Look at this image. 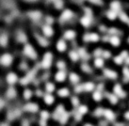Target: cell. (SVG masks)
<instances>
[{
  "label": "cell",
  "instance_id": "cell-48",
  "mask_svg": "<svg viewBox=\"0 0 129 126\" xmlns=\"http://www.w3.org/2000/svg\"><path fill=\"white\" fill-rule=\"evenodd\" d=\"M124 61H125L126 64L129 65V56H128V57H127V58H125V59H124Z\"/></svg>",
  "mask_w": 129,
  "mask_h": 126
},
{
  "label": "cell",
  "instance_id": "cell-36",
  "mask_svg": "<svg viewBox=\"0 0 129 126\" xmlns=\"http://www.w3.org/2000/svg\"><path fill=\"white\" fill-rule=\"evenodd\" d=\"M81 69H82L83 72H91V68H90V66L89 64H87V63H83L81 65Z\"/></svg>",
  "mask_w": 129,
  "mask_h": 126
},
{
  "label": "cell",
  "instance_id": "cell-18",
  "mask_svg": "<svg viewBox=\"0 0 129 126\" xmlns=\"http://www.w3.org/2000/svg\"><path fill=\"white\" fill-rule=\"evenodd\" d=\"M80 24H81L84 27H89V26L91 25V16L84 15L82 18H80Z\"/></svg>",
  "mask_w": 129,
  "mask_h": 126
},
{
  "label": "cell",
  "instance_id": "cell-8",
  "mask_svg": "<svg viewBox=\"0 0 129 126\" xmlns=\"http://www.w3.org/2000/svg\"><path fill=\"white\" fill-rule=\"evenodd\" d=\"M6 81H7V83L9 85L12 86V85H14V84L18 82V76L16 75V73H14V72H9L7 76H6Z\"/></svg>",
  "mask_w": 129,
  "mask_h": 126
},
{
  "label": "cell",
  "instance_id": "cell-50",
  "mask_svg": "<svg viewBox=\"0 0 129 126\" xmlns=\"http://www.w3.org/2000/svg\"><path fill=\"white\" fill-rule=\"evenodd\" d=\"M25 1H27V2H35L37 0H25Z\"/></svg>",
  "mask_w": 129,
  "mask_h": 126
},
{
  "label": "cell",
  "instance_id": "cell-11",
  "mask_svg": "<svg viewBox=\"0 0 129 126\" xmlns=\"http://www.w3.org/2000/svg\"><path fill=\"white\" fill-rule=\"evenodd\" d=\"M35 39L37 40V41L39 43V44L43 47H46L49 45V41L47 40V39L44 36H41L39 34L35 33Z\"/></svg>",
  "mask_w": 129,
  "mask_h": 126
},
{
  "label": "cell",
  "instance_id": "cell-45",
  "mask_svg": "<svg viewBox=\"0 0 129 126\" xmlns=\"http://www.w3.org/2000/svg\"><path fill=\"white\" fill-rule=\"evenodd\" d=\"M123 72H124L123 74H124V75H125L126 77L129 79V69L128 68H124V69H123Z\"/></svg>",
  "mask_w": 129,
  "mask_h": 126
},
{
  "label": "cell",
  "instance_id": "cell-32",
  "mask_svg": "<svg viewBox=\"0 0 129 126\" xmlns=\"http://www.w3.org/2000/svg\"><path fill=\"white\" fill-rule=\"evenodd\" d=\"M32 95H33V92L29 90V89H25V90H24V92H23V97H24V99H25V100H29L30 98L32 97Z\"/></svg>",
  "mask_w": 129,
  "mask_h": 126
},
{
  "label": "cell",
  "instance_id": "cell-27",
  "mask_svg": "<svg viewBox=\"0 0 129 126\" xmlns=\"http://www.w3.org/2000/svg\"><path fill=\"white\" fill-rule=\"evenodd\" d=\"M69 58L72 59L74 62H76L79 60V55H78V52L77 50H72L70 51V53H69Z\"/></svg>",
  "mask_w": 129,
  "mask_h": 126
},
{
  "label": "cell",
  "instance_id": "cell-22",
  "mask_svg": "<svg viewBox=\"0 0 129 126\" xmlns=\"http://www.w3.org/2000/svg\"><path fill=\"white\" fill-rule=\"evenodd\" d=\"M57 95L60 98H66L70 95V90L67 88H62L57 90Z\"/></svg>",
  "mask_w": 129,
  "mask_h": 126
},
{
  "label": "cell",
  "instance_id": "cell-35",
  "mask_svg": "<svg viewBox=\"0 0 129 126\" xmlns=\"http://www.w3.org/2000/svg\"><path fill=\"white\" fill-rule=\"evenodd\" d=\"M63 5H64V2H63L62 0H57V1L54 2L55 8L57 9V10H61V9L63 8Z\"/></svg>",
  "mask_w": 129,
  "mask_h": 126
},
{
  "label": "cell",
  "instance_id": "cell-53",
  "mask_svg": "<svg viewBox=\"0 0 129 126\" xmlns=\"http://www.w3.org/2000/svg\"><path fill=\"white\" fill-rule=\"evenodd\" d=\"M80 1H83V0H80Z\"/></svg>",
  "mask_w": 129,
  "mask_h": 126
},
{
  "label": "cell",
  "instance_id": "cell-28",
  "mask_svg": "<svg viewBox=\"0 0 129 126\" xmlns=\"http://www.w3.org/2000/svg\"><path fill=\"white\" fill-rule=\"evenodd\" d=\"M93 63H94V66L96 67V68H103L105 65V60L103 58H95V59H94V61H93Z\"/></svg>",
  "mask_w": 129,
  "mask_h": 126
},
{
  "label": "cell",
  "instance_id": "cell-23",
  "mask_svg": "<svg viewBox=\"0 0 129 126\" xmlns=\"http://www.w3.org/2000/svg\"><path fill=\"white\" fill-rule=\"evenodd\" d=\"M107 17H108V19H109L110 21H113V20H115V19H117L118 18V15H119V13L118 12H116V11H112V10H108L107 12Z\"/></svg>",
  "mask_w": 129,
  "mask_h": 126
},
{
  "label": "cell",
  "instance_id": "cell-1",
  "mask_svg": "<svg viewBox=\"0 0 129 126\" xmlns=\"http://www.w3.org/2000/svg\"><path fill=\"white\" fill-rule=\"evenodd\" d=\"M23 53H24L25 57H27L30 59H36L38 58V55H37V52L35 51L34 47L31 44H29V43H25V44Z\"/></svg>",
  "mask_w": 129,
  "mask_h": 126
},
{
  "label": "cell",
  "instance_id": "cell-9",
  "mask_svg": "<svg viewBox=\"0 0 129 126\" xmlns=\"http://www.w3.org/2000/svg\"><path fill=\"white\" fill-rule=\"evenodd\" d=\"M109 8H110V10H112V11H114L119 13L120 11H122V3L119 0H113L109 4Z\"/></svg>",
  "mask_w": 129,
  "mask_h": 126
},
{
  "label": "cell",
  "instance_id": "cell-54",
  "mask_svg": "<svg viewBox=\"0 0 129 126\" xmlns=\"http://www.w3.org/2000/svg\"><path fill=\"white\" fill-rule=\"evenodd\" d=\"M128 24H129V22H128Z\"/></svg>",
  "mask_w": 129,
  "mask_h": 126
},
{
  "label": "cell",
  "instance_id": "cell-2",
  "mask_svg": "<svg viewBox=\"0 0 129 126\" xmlns=\"http://www.w3.org/2000/svg\"><path fill=\"white\" fill-rule=\"evenodd\" d=\"M53 62V55L50 52H46L43 55V60L41 62V67L43 69H49Z\"/></svg>",
  "mask_w": 129,
  "mask_h": 126
},
{
  "label": "cell",
  "instance_id": "cell-3",
  "mask_svg": "<svg viewBox=\"0 0 129 126\" xmlns=\"http://www.w3.org/2000/svg\"><path fill=\"white\" fill-rule=\"evenodd\" d=\"M13 61V57L9 53H5L0 57V64L4 67H9Z\"/></svg>",
  "mask_w": 129,
  "mask_h": 126
},
{
  "label": "cell",
  "instance_id": "cell-33",
  "mask_svg": "<svg viewBox=\"0 0 129 126\" xmlns=\"http://www.w3.org/2000/svg\"><path fill=\"white\" fill-rule=\"evenodd\" d=\"M118 17L122 20V22H124V23H128V22H129L128 15L126 14L125 12H123V11H120V12H119Z\"/></svg>",
  "mask_w": 129,
  "mask_h": 126
},
{
  "label": "cell",
  "instance_id": "cell-44",
  "mask_svg": "<svg viewBox=\"0 0 129 126\" xmlns=\"http://www.w3.org/2000/svg\"><path fill=\"white\" fill-rule=\"evenodd\" d=\"M87 111H88V108H87V106H84V105L80 106V107H79V109H78V112H79V113H81V114L87 113Z\"/></svg>",
  "mask_w": 129,
  "mask_h": 126
},
{
  "label": "cell",
  "instance_id": "cell-25",
  "mask_svg": "<svg viewBox=\"0 0 129 126\" xmlns=\"http://www.w3.org/2000/svg\"><path fill=\"white\" fill-rule=\"evenodd\" d=\"M8 40H9V37L6 33H2L0 35V46L6 47L8 45Z\"/></svg>",
  "mask_w": 129,
  "mask_h": 126
},
{
  "label": "cell",
  "instance_id": "cell-6",
  "mask_svg": "<svg viewBox=\"0 0 129 126\" xmlns=\"http://www.w3.org/2000/svg\"><path fill=\"white\" fill-rule=\"evenodd\" d=\"M36 74V70H33V71H30V72L25 76V77H23L21 80H20V84L21 85H27V84L30 82V81H32L33 78H34V76Z\"/></svg>",
  "mask_w": 129,
  "mask_h": 126
},
{
  "label": "cell",
  "instance_id": "cell-5",
  "mask_svg": "<svg viewBox=\"0 0 129 126\" xmlns=\"http://www.w3.org/2000/svg\"><path fill=\"white\" fill-rule=\"evenodd\" d=\"M83 40L88 43H97L100 40V36L97 33H88L84 35Z\"/></svg>",
  "mask_w": 129,
  "mask_h": 126
},
{
  "label": "cell",
  "instance_id": "cell-42",
  "mask_svg": "<svg viewBox=\"0 0 129 126\" xmlns=\"http://www.w3.org/2000/svg\"><path fill=\"white\" fill-rule=\"evenodd\" d=\"M83 85H76V86L75 87V92H77V93H79V92H81V91H83Z\"/></svg>",
  "mask_w": 129,
  "mask_h": 126
},
{
  "label": "cell",
  "instance_id": "cell-31",
  "mask_svg": "<svg viewBox=\"0 0 129 126\" xmlns=\"http://www.w3.org/2000/svg\"><path fill=\"white\" fill-rule=\"evenodd\" d=\"M19 115H20L19 110H17V109H14V110H11V111L9 112L8 117H9V119H16Z\"/></svg>",
  "mask_w": 129,
  "mask_h": 126
},
{
  "label": "cell",
  "instance_id": "cell-52",
  "mask_svg": "<svg viewBox=\"0 0 129 126\" xmlns=\"http://www.w3.org/2000/svg\"><path fill=\"white\" fill-rule=\"evenodd\" d=\"M128 43H129V38H128Z\"/></svg>",
  "mask_w": 129,
  "mask_h": 126
},
{
  "label": "cell",
  "instance_id": "cell-20",
  "mask_svg": "<svg viewBox=\"0 0 129 126\" xmlns=\"http://www.w3.org/2000/svg\"><path fill=\"white\" fill-rule=\"evenodd\" d=\"M43 101L47 105H51L54 104L55 98L51 93H46L45 95H43Z\"/></svg>",
  "mask_w": 129,
  "mask_h": 126
},
{
  "label": "cell",
  "instance_id": "cell-16",
  "mask_svg": "<svg viewBox=\"0 0 129 126\" xmlns=\"http://www.w3.org/2000/svg\"><path fill=\"white\" fill-rule=\"evenodd\" d=\"M63 37H64L65 40H72L74 39H75V37H76V32H75V30H73V29H68V30H66L63 34Z\"/></svg>",
  "mask_w": 129,
  "mask_h": 126
},
{
  "label": "cell",
  "instance_id": "cell-12",
  "mask_svg": "<svg viewBox=\"0 0 129 126\" xmlns=\"http://www.w3.org/2000/svg\"><path fill=\"white\" fill-rule=\"evenodd\" d=\"M24 110H25L26 112H30V113H36L39 110V106L34 103H28L24 106Z\"/></svg>",
  "mask_w": 129,
  "mask_h": 126
},
{
  "label": "cell",
  "instance_id": "cell-4",
  "mask_svg": "<svg viewBox=\"0 0 129 126\" xmlns=\"http://www.w3.org/2000/svg\"><path fill=\"white\" fill-rule=\"evenodd\" d=\"M74 16H75V14L71 10H65L61 13L60 17H59V21H60V23H66V22L72 20L74 18Z\"/></svg>",
  "mask_w": 129,
  "mask_h": 126
},
{
  "label": "cell",
  "instance_id": "cell-46",
  "mask_svg": "<svg viewBox=\"0 0 129 126\" xmlns=\"http://www.w3.org/2000/svg\"><path fill=\"white\" fill-rule=\"evenodd\" d=\"M4 106H5V101L2 100V99H0V110H1Z\"/></svg>",
  "mask_w": 129,
  "mask_h": 126
},
{
  "label": "cell",
  "instance_id": "cell-38",
  "mask_svg": "<svg viewBox=\"0 0 129 126\" xmlns=\"http://www.w3.org/2000/svg\"><path fill=\"white\" fill-rule=\"evenodd\" d=\"M92 98L95 101H100L101 99H102V94H101L100 91H95V92L93 93Z\"/></svg>",
  "mask_w": 129,
  "mask_h": 126
},
{
  "label": "cell",
  "instance_id": "cell-21",
  "mask_svg": "<svg viewBox=\"0 0 129 126\" xmlns=\"http://www.w3.org/2000/svg\"><path fill=\"white\" fill-rule=\"evenodd\" d=\"M16 39L18 40L19 43H25L27 40V37L25 35V32H23V31H18L17 34H16Z\"/></svg>",
  "mask_w": 129,
  "mask_h": 126
},
{
  "label": "cell",
  "instance_id": "cell-37",
  "mask_svg": "<svg viewBox=\"0 0 129 126\" xmlns=\"http://www.w3.org/2000/svg\"><path fill=\"white\" fill-rule=\"evenodd\" d=\"M56 65H57V68L58 70H65V68H66V63L62 60H58Z\"/></svg>",
  "mask_w": 129,
  "mask_h": 126
},
{
  "label": "cell",
  "instance_id": "cell-41",
  "mask_svg": "<svg viewBox=\"0 0 129 126\" xmlns=\"http://www.w3.org/2000/svg\"><path fill=\"white\" fill-rule=\"evenodd\" d=\"M48 117H49V114H48L46 111H43L41 113V118H42V119H43V120H46V119H48Z\"/></svg>",
  "mask_w": 129,
  "mask_h": 126
},
{
  "label": "cell",
  "instance_id": "cell-13",
  "mask_svg": "<svg viewBox=\"0 0 129 126\" xmlns=\"http://www.w3.org/2000/svg\"><path fill=\"white\" fill-rule=\"evenodd\" d=\"M27 16H28L32 21L37 22L42 18V12H41V11H29L28 13H27Z\"/></svg>",
  "mask_w": 129,
  "mask_h": 126
},
{
  "label": "cell",
  "instance_id": "cell-7",
  "mask_svg": "<svg viewBox=\"0 0 129 126\" xmlns=\"http://www.w3.org/2000/svg\"><path fill=\"white\" fill-rule=\"evenodd\" d=\"M42 31H43V36L45 38H50L54 34V30L52 28V26L49 25H46V24L42 26Z\"/></svg>",
  "mask_w": 129,
  "mask_h": 126
},
{
  "label": "cell",
  "instance_id": "cell-47",
  "mask_svg": "<svg viewBox=\"0 0 129 126\" xmlns=\"http://www.w3.org/2000/svg\"><path fill=\"white\" fill-rule=\"evenodd\" d=\"M26 66H27L26 63H24V62H23V63L20 64V69H21V70H23V69H26Z\"/></svg>",
  "mask_w": 129,
  "mask_h": 126
},
{
  "label": "cell",
  "instance_id": "cell-51",
  "mask_svg": "<svg viewBox=\"0 0 129 126\" xmlns=\"http://www.w3.org/2000/svg\"><path fill=\"white\" fill-rule=\"evenodd\" d=\"M0 126H9V125L6 124V123H2V124H0Z\"/></svg>",
  "mask_w": 129,
  "mask_h": 126
},
{
  "label": "cell",
  "instance_id": "cell-29",
  "mask_svg": "<svg viewBox=\"0 0 129 126\" xmlns=\"http://www.w3.org/2000/svg\"><path fill=\"white\" fill-rule=\"evenodd\" d=\"M56 90V86L54 83L52 82H47L45 84V90L47 91V93H52L54 90Z\"/></svg>",
  "mask_w": 129,
  "mask_h": 126
},
{
  "label": "cell",
  "instance_id": "cell-49",
  "mask_svg": "<svg viewBox=\"0 0 129 126\" xmlns=\"http://www.w3.org/2000/svg\"><path fill=\"white\" fill-rule=\"evenodd\" d=\"M37 95H42V96H43V92H42L41 90H38V91H37Z\"/></svg>",
  "mask_w": 129,
  "mask_h": 126
},
{
  "label": "cell",
  "instance_id": "cell-39",
  "mask_svg": "<svg viewBox=\"0 0 129 126\" xmlns=\"http://www.w3.org/2000/svg\"><path fill=\"white\" fill-rule=\"evenodd\" d=\"M111 57V54L110 52L108 50L106 51H103V54H102V58H109Z\"/></svg>",
  "mask_w": 129,
  "mask_h": 126
},
{
  "label": "cell",
  "instance_id": "cell-26",
  "mask_svg": "<svg viewBox=\"0 0 129 126\" xmlns=\"http://www.w3.org/2000/svg\"><path fill=\"white\" fill-rule=\"evenodd\" d=\"M69 80L71 81V83L72 84H78L79 80H80V77L77 75V73H75V72H71L70 73V75H69Z\"/></svg>",
  "mask_w": 129,
  "mask_h": 126
},
{
  "label": "cell",
  "instance_id": "cell-14",
  "mask_svg": "<svg viewBox=\"0 0 129 126\" xmlns=\"http://www.w3.org/2000/svg\"><path fill=\"white\" fill-rule=\"evenodd\" d=\"M16 95H17V92H16V90H15L14 88H9L7 90H6V93H5V96L7 99L9 100H12V99H14L16 97Z\"/></svg>",
  "mask_w": 129,
  "mask_h": 126
},
{
  "label": "cell",
  "instance_id": "cell-34",
  "mask_svg": "<svg viewBox=\"0 0 129 126\" xmlns=\"http://www.w3.org/2000/svg\"><path fill=\"white\" fill-rule=\"evenodd\" d=\"M113 60H114V62L116 63V64L121 65V64H122V63H123V61H124V58H122V56L120 55V56L114 57V58H113Z\"/></svg>",
  "mask_w": 129,
  "mask_h": 126
},
{
  "label": "cell",
  "instance_id": "cell-24",
  "mask_svg": "<svg viewBox=\"0 0 129 126\" xmlns=\"http://www.w3.org/2000/svg\"><path fill=\"white\" fill-rule=\"evenodd\" d=\"M77 52H78L79 58L84 59V60L85 59H89V58H90V56H89V54H88V52H87V50L85 48H79L78 50H77Z\"/></svg>",
  "mask_w": 129,
  "mask_h": 126
},
{
  "label": "cell",
  "instance_id": "cell-17",
  "mask_svg": "<svg viewBox=\"0 0 129 126\" xmlns=\"http://www.w3.org/2000/svg\"><path fill=\"white\" fill-rule=\"evenodd\" d=\"M104 74L106 77H108L109 79H116L117 78V72L113 71V70H111V69H105L104 70Z\"/></svg>",
  "mask_w": 129,
  "mask_h": 126
},
{
  "label": "cell",
  "instance_id": "cell-19",
  "mask_svg": "<svg viewBox=\"0 0 129 126\" xmlns=\"http://www.w3.org/2000/svg\"><path fill=\"white\" fill-rule=\"evenodd\" d=\"M109 43L112 46L114 47H118L120 44H121V39L119 38L118 35H113L109 38Z\"/></svg>",
  "mask_w": 129,
  "mask_h": 126
},
{
  "label": "cell",
  "instance_id": "cell-30",
  "mask_svg": "<svg viewBox=\"0 0 129 126\" xmlns=\"http://www.w3.org/2000/svg\"><path fill=\"white\" fill-rule=\"evenodd\" d=\"M83 90L85 91H92L94 90V84L92 82H87L83 84Z\"/></svg>",
  "mask_w": 129,
  "mask_h": 126
},
{
  "label": "cell",
  "instance_id": "cell-43",
  "mask_svg": "<svg viewBox=\"0 0 129 126\" xmlns=\"http://www.w3.org/2000/svg\"><path fill=\"white\" fill-rule=\"evenodd\" d=\"M72 104L75 105V106H76V105H79V100H78V98L76 97V96H74V97H72Z\"/></svg>",
  "mask_w": 129,
  "mask_h": 126
},
{
  "label": "cell",
  "instance_id": "cell-40",
  "mask_svg": "<svg viewBox=\"0 0 129 126\" xmlns=\"http://www.w3.org/2000/svg\"><path fill=\"white\" fill-rule=\"evenodd\" d=\"M45 22H46V25H51V24H53V22H54V18L48 15V16L45 17Z\"/></svg>",
  "mask_w": 129,
  "mask_h": 126
},
{
  "label": "cell",
  "instance_id": "cell-15",
  "mask_svg": "<svg viewBox=\"0 0 129 126\" xmlns=\"http://www.w3.org/2000/svg\"><path fill=\"white\" fill-rule=\"evenodd\" d=\"M56 48H57V50L58 51L59 53H63V52H65L66 49H67V44H66V43H65V40H62V39L57 40Z\"/></svg>",
  "mask_w": 129,
  "mask_h": 126
},
{
  "label": "cell",
  "instance_id": "cell-10",
  "mask_svg": "<svg viewBox=\"0 0 129 126\" xmlns=\"http://www.w3.org/2000/svg\"><path fill=\"white\" fill-rule=\"evenodd\" d=\"M67 77V74H66V72L64 70H59L58 72L56 73L55 75V80L58 82V83H61V82H64L65 79Z\"/></svg>",
  "mask_w": 129,
  "mask_h": 126
}]
</instances>
